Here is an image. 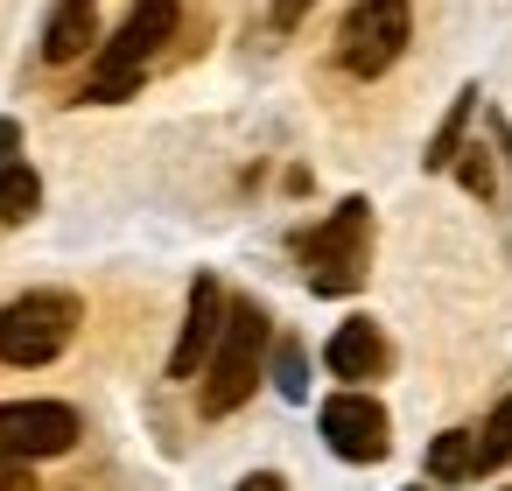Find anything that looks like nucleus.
<instances>
[{
  "mask_svg": "<svg viewBox=\"0 0 512 491\" xmlns=\"http://www.w3.org/2000/svg\"><path fill=\"white\" fill-rule=\"evenodd\" d=\"M239 491H288L274 470H253V477H239Z\"/></svg>",
  "mask_w": 512,
  "mask_h": 491,
  "instance_id": "obj_20",
  "label": "nucleus"
},
{
  "mask_svg": "<svg viewBox=\"0 0 512 491\" xmlns=\"http://www.w3.org/2000/svg\"><path fill=\"white\" fill-rule=\"evenodd\" d=\"M309 15V0H274V29H295Z\"/></svg>",
  "mask_w": 512,
  "mask_h": 491,
  "instance_id": "obj_19",
  "label": "nucleus"
},
{
  "mask_svg": "<svg viewBox=\"0 0 512 491\" xmlns=\"http://www.w3.org/2000/svg\"><path fill=\"white\" fill-rule=\"evenodd\" d=\"M449 169H456V183H463L470 197H498V176H491V155H484V148H456Z\"/></svg>",
  "mask_w": 512,
  "mask_h": 491,
  "instance_id": "obj_16",
  "label": "nucleus"
},
{
  "mask_svg": "<svg viewBox=\"0 0 512 491\" xmlns=\"http://www.w3.org/2000/svg\"><path fill=\"white\" fill-rule=\"evenodd\" d=\"M85 323V302L64 288H29L0 309V365H50Z\"/></svg>",
  "mask_w": 512,
  "mask_h": 491,
  "instance_id": "obj_4",
  "label": "nucleus"
},
{
  "mask_svg": "<svg viewBox=\"0 0 512 491\" xmlns=\"http://www.w3.org/2000/svg\"><path fill=\"white\" fill-rule=\"evenodd\" d=\"M498 463H512V393L491 407V421L477 428V470H498Z\"/></svg>",
  "mask_w": 512,
  "mask_h": 491,
  "instance_id": "obj_15",
  "label": "nucleus"
},
{
  "mask_svg": "<svg viewBox=\"0 0 512 491\" xmlns=\"http://www.w3.org/2000/svg\"><path fill=\"white\" fill-rule=\"evenodd\" d=\"M267 337H274V323H267L260 302H225V323H218V344H211L204 386H197L204 421H225V414H239L253 400L260 365H267Z\"/></svg>",
  "mask_w": 512,
  "mask_h": 491,
  "instance_id": "obj_1",
  "label": "nucleus"
},
{
  "mask_svg": "<svg viewBox=\"0 0 512 491\" xmlns=\"http://www.w3.org/2000/svg\"><path fill=\"white\" fill-rule=\"evenodd\" d=\"M218 323H225V288L218 274H197L190 281V309H183V330H176V351H169V379H197L211 344H218Z\"/></svg>",
  "mask_w": 512,
  "mask_h": 491,
  "instance_id": "obj_8",
  "label": "nucleus"
},
{
  "mask_svg": "<svg viewBox=\"0 0 512 491\" xmlns=\"http://www.w3.org/2000/svg\"><path fill=\"white\" fill-rule=\"evenodd\" d=\"M323 365H330L337 379H379V372H386V337H379V323H372V316L337 323V337L323 344Z\"/></svg>",
  "mask_w": 512,
  "mask_h": 491,
  "instance_id": "obj_9",
  "label": "nucleus"
},
{
  "mask_svg": "<svg viewBox=\"0 0 512 491\" xmlns=\"http://www.w3.org/2000/svg\"><path fill=\"white\" fill-rule=\"evenodd\" d=\"M15 155H22V127H15V120H0V169H8Z\"/></svg>",
  "mask_w": 512,
  "mask_h": 491,
  "instance_id": "obj_18",
  "label": "nucleus"
},
{
  "mask_svg": "<svg viewBox=\"0 0 512 491\" xmlns=\"http://www.w3.org/2000/svg\"><path fill=\"white\" fill-rule=\"evenodd\" d=\"M78 442V407L64 400H0V456L43 463Z\"/></svg>",
  "mask_w": 512,
  "mask_h": 491,
  "instance_id": "obj_6",
  "label": "nucleus"
},
{
  "mask_svg": "<svg viewBox=\"0 0 512 491\" xmlns=\"http://www.w3.org/2000/svg\"><path fill=\"white\" fill-rule=\"evenodd\" d=\"M407 491H421V484H407Z\"/></svg>",
  "mask_w": 512,
  "mask_h": 491,
  "instance_id": "obj_21",
  "label": "nucleus"
},
{
  "mask_svg": "<svg viewBox=\"0 0 512 491\" xmlns=\"http://www.w3.org/2000/svg\"><path fill=\"white\" fill-rule=\"evenodd\" d=\"M428 477H435V484L477 477V435H470V428H442V435L428 442Z\"/></svg>",
  "mask_w": 512,
  "mask_h": 491,
  "instance_id": "obj_11",
  "label": "nucleus"
},
{
  "mask_svg": "<svg viewBox=\"0 0 512 491\" xmlns=\"http://www.w3.org/2000/svg\"><path fill=\"white\" fill-rule=\"evenodd\" d=\"M316 421H323V442H330L344 463H379V456L393 449V421H386V407H379L372 393H330Z\"/></svg>",
  "mask_w": 512,
  "mask_h": 491,
  "instance_id": "obj_7",
  "label": "nucleus"
},
{
  "mask_svg": "<svg viewBox=\"0 0 512 491\" xmlns=\"http://www.w3.org/2000/svg\"><path fill=\"white\" fill-rule=\"evenodd\" d=\"M295 253H302V274H309L316 295H351V288H365V260H372V204H365V197H344L316 232L295 239Z\"/></svg>",
  "mask_w": 512,
  "mask_h": 491,
  "instance_id": "obj_3",
  "label": "nucleus"
},
{
  "mask_svg": "<svg viewBox=\"0 0 512 491\" xmlns=\"http://www.w3.org/2000/svg\"><path fill=\"white\" fill-rule=\"evenodd\" d=\"M407 36H414L407 0H351V15L337 22V64L351 78H386L400 64Z\"/></svg>",
  "mask_w": 512,
  "mask_h": 491,
  "instance_id": "obj_5",
  "label": "nucleus"
},
{
  "mask_svg": "<svg viewBox=\"0 0 512 491\" xmlns=\"http://www.w3.org/2000/svg\"><path fill=\"white\" fill-rule=\"evenodd\" d=\"M36 204H43L36 169H29V162H8V169H0V225H29Z\"/></svg>",
  "mask_w": 512,
  "mask_h": 491,
  "instance_id": "obj_12",
  "label": "nucleus"
},
{
  "mask_svg": "<svg viewBox=\"0 0 512 491\" xmlns=\"http://www.w3.org/2000/svg\"><path fill=\"white\" fill-rule=\"evenodd\" d=\"M0 491H36L29 463H15V456H0Z\"/></svg>",
  "mask_w": 512,
  "mask_h": 491,
  "instance_id": "obj_17",
  "label": "nucleus"
},
{
  "mask_svg": "<svg viewBox=\"0 0 512 491\" xmlns=\"http://www.w3.org/2000/svg\"><path fill=\"white\" fill-rule=\"evenodd\" d=\"M470 113H477V85H463V92H456V106H449V120L435 127V141H428V155H421V162H428L435 176H442V169L456 162V148H463V127H470Z\"/></svg>",
  "mask_w": 512,
  "mask_h": 491,
  "instance_id": "obj_13",
  "label": "nucleus"
},
{
  "mask_svg": "<svg viewBox=\"0 0 512 491\" xmlns=\"http://www.w3.org/2000/svg\"><path fill=\"white\" fill-rule=\"evenodd\" d=\"M267 379H274L281 400H309V351H302L295 337H281L274 358H267Z\"/></svg>",
  "mask_w": 512,
  "mask_h": 491,
  "instance_id": "obj_14",
  "label": "nucleus"
},
{
  "mask_svg": "<svg viewBox=\"0 0 512 491\" xmlns=\"http://www.w3.org/2000/svg\"><path fill=\"white\" fill-rule=\"evenodd\" d=\"M176 22H183V8L176 0H134V15L120 22V36L99 50V64H92V78H85V106H120V99H134L141 92V78H148V57L162 50V43H176Z\"/></svg>",
  "mask_w": 512,
  "mask_h": 491,
  "instance_id": "obj_2",
  "label": "nucleus"
},
{
  "mask_svg": "<svg viewBox=\"0 0 512 491\" xmlns=\"http://www.w3.org/2000/svg\"><path fill=\"white\" fill-rule=\"evenodd\" d=\"M92 43H99V0H57L43 29V64H78Z\"/></svg>",
  "mask_w": 512,
  "mask_h": 491,
  "instance_id": "obj_10",
  "label": "nucleus"
}]
</instances>
